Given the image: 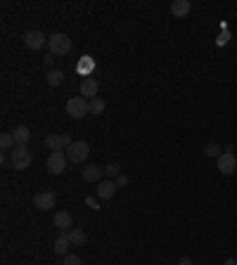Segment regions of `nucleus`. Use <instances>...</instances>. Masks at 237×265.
Instances as JSON below:
<instances>
[{"label":"nucleus","mask_w":237,"mask_h":265,"mask_svg":"<svg viewBox=\"0 0 237 265\" xmlns=\"http://www.w3.org/2000/svg\"><path fill=\"white\" fill-rule=\"evenodd\" d=\"M72 38L66 36V33H52V36L48 38V47H50V55L55 57H64L72 52Z\"/></svg>","instance_id":"nucleus-1"},{"label":"nucleus","mask_w":237,"mask_h":265,"mask_svg":"<svg viewBox=\"0 0 237 265\" xmlns=\"http://www.w3.org/2000/svg\"><path fill=\"white\" fill-rule=\"evenodd\" d=\"M31 161H34V156H31V149L26 145H17L10 152V164L14 166L17 171H26Z\"/></svg>","instance_id":"nucleus-2"},{"label":"nucleus","mask_w":237,"mask_h":265,"mask_svg":"<svg viewBox=\"0 0 237 265\" xmlns=\"http://www.w3.org/2000/svg\"><path fill=\"white\" fill-rule=\"evenodd\" d=\"M66 114L72 116V119H83L86 114H90V100H86V97H72V100L66 102Z\"/></svg>","instance_id":"nucleus-3"},{"label":"nucleus","mask_w":237,"mask_h":265,"mask_svg":"<svg viewBox=\"0 0 237 265\" xmlns=\"http://www.w3.org/2000/svg\"><path fill=\"white\" fill-rule=\"evenodd\" d=\"M90 154V145L88 142H83V140H76L69 149H66V159L72 161V164H83L86 159Z\"/></svg>","instance_id":"nucleus-4"},{"label":"nucleus","mask_w":237,"mask_h":265,"mask_svg":"<svg viewBox=\"0 0 237 265\" xmlns=\"http://www.w3.org/2000/svg\"><path fill=\"white\" fill-rule=\"evenodd\" d=\"M46 145L52 149V152H62V149H69L74 145V140L69 133H50L46 137Z\"/></svg>","instance_id":"nucleus-5"},{"label":"nucleus","mask_w":237,"mask_h":265,"mask_svg":"<svg viewBox=\"0 0 237 265\" xmlns=\"http://www.w3.org/2000/svg\"><path fill=\"white\" fill-rule=\"evenodd\" d=\"M66 154L64 152H52V154L48 156V173H52V175H62L64 173V168H66Z\"/></svg>","instance_id":"nucleus-6"},{"label":"nucleus","mask_w":237,"mask_h":265,"mask_svg":"<svg viewBox=\"0 0 237 265\" xmlns=\"http://www.w3.org/2000/svg\"><path fill=\"white\" fill-rule=\"evenodd\" d=\"M216 166H218V171L223 175H232L237 171V156L232 154V152H223V154L218 156Z\"/></svg>","instance_id":"nucleus-7"},{"label":"nucleus","mask_w":237,"mask_h":265,"mask_svg":"<svg viewBox=\"0 0 237 265\" xmlns=\"http://www.w3.org/2000/svg\"><path fill=\"white\" fill-rule=\"evenodd\" d=\"M24 45L28 50H40L43 45H48V38L43 31H26L24 33Z\"/></svg>","instance_id":"nucleus-8"},{"label":"nucleus","mask_w":237,"mask_h":265,"mask_svg":"<svg viewBox=\"0 0 237 265\" xmlns=\"http://www.w3.org/2000/svg\"><path fill=\"white\" fill-rule=\"evenodd\" d=\"M55 192H38L36 197H34V206H36L38 211H50L52 206H55Z\"/></svg>","instance_id":"nucleus-9"},{"label":"nucleus","mask_w":237,"mask_h":265,"mask_svg":"<svg viewBox=\"0 0 237 265\" xmlns=\"http://www.w3.org/2000/svg\"><path fill=\"white\" fill-rule=\"evenodd\" d=\"M98 90H100V83L95 81V78H83L81 81V97H86V100H95L98 97Z\"/></svg>","instance_id":"nucleus-10"},{"label":"nucleus","mask_w":237,"mask_h":265,"mask_svg":"<svg viewBox=\"0 0 237 265\" xmlns=\"http://www.w3.org/2000/svg\"><path fill=\"white\" fill-rule=\"evenodd\" d=\"M98 199L102 201H110L114 194H116V183H112V180H102V183H98Z\"/></svg>","instance_id":"nucleus-11"},{"label":"nucleus","mask_w":237,"mask_h":265,"mask_svg":"<svg viewBox=\"0 0 237 265\" xmlns=\"http://www.w3.org/2000/svg\"><path fill=\"white\" fill-rule=\"evenodd\" d=\"M83 180L86 183H102V175H104V171H102L100 166H95V164H90V166H86L83 168Z\"/></svg>","instance_id":"nucleus-12"},{"label":"nucleus","mask_w":237,"mask_h":265,"mask_svg":"<svg viewBox=\"0 0 237 265\" xmlns=\"http://www.w3.org/2000/svg\"><path fill=\"white\" fill-rule=\"evenodd\" d=\"M190 12H192V2H190V0H176L174 5H171V14L178 17V19H185Z\"/></svg>","instance_id":"nucleus-13"},{"label":"nucleus","mask_w":237,"mask_h":265,"mask_svg":"<svg viewBox=\"0 0 237 265\" xmlns=\"http://www.w3.org/2000/svg\"><path fill=\"white\" fill-rule=\"evenodd\" d=\"M74 244L72 242H69V237H66V232H62V235H60V237L55 239V244H52V251H55V254H60V256H66V254H69V249H72Z\"/></svg>","instance_id":"nucleus-14"},{"label":"nucleus","mask_w":237,"mask_h":265,"mask_svg":"<svg viewBox=\"0 0 237 265\" xmlns=\"http://www.w3.org/2000/svg\"><path fill=\"white\" fill-rule=\"evenodd\" d=\"M72 213H66V211H57L55 213V228H60L62 232H69L72 230Z\"/></svg>","instance_id":"nucleus-15"},{"label":"nucleus","mask_w":237,"mask_h":265,"mask_svg":"<svg viewBox=\"0 0 237 265\" xmlns=\"http://www.w3.org/2000/svg\"><path fill=\"white\" fill-rule=\"evenodd\" d=\"M12 135H14V142L17 145H28V140H31V130L26 126H17V128L12 130Z\"/></svg>","instance_id":"nucleus-16"},{"label":"nucleus","mask_w":237,"mask_h":265,"mask_svg":"<svg viewBox=\"0 0 237 265\" xmlns=\"http://www.w3.org/2000/svg\"><path fill=\"white\" fill-rule=\"evenodd\" d=\"M66 237H69V242H72L74 247H83L86 244V232L81 228H72L66 232Z\"/></svg>","instance_id":"nucleus-17"},{"label":"nucleus","mask_w":237,"mask_h":265,"mask_svg":"<svg viewBox=\"0 0 237 265\" xmlns=\"http://www.w3.org/2000/svg\"><path fill=\"white\" fill-rule=\"evenodd\" d=\"M62 83H64V71L62 69H50V71H48V85L57 88V85H62Z\"/></svg>","instance_id":"nucleus-18"},{"label":"nucleus","mask_w":237,"mask_h":265,"mask_svg":"<svg viewBox=\"0 0 237 265\" xmlns=\"http://www.w3.org/2000/svg\"><path fill=\"white\" fill-rule=\"evenodd\" d=\"M0 147H2V149H14V147H17L14 135H12V133H2V135H0Z\"/></svg>","instance_id":"nucleus-19"},{"label":"nucleus","mask_w":237,"mask_h":265,"mask_svg":"<svg viewBox=\"0 0 237 265\" xmlns=\"http://www.w3.org/2000/svg\"><path fill=\"white\" fill-rule=\"evenodd\" d=\"M104 100H100V97H95V100H90V114L92 116H100L102 111H104Z\"/></svg>","instance_id":"nucleus-20"},{"label":"nucleus","mask_w":237,"mask_h":265,"mask_svg":"<svg viewBox=\"0 0 237 265\" xmlns=\"http://www.w3.org/2000/svg\"><path fill=\"white\" fill-rule=\"evenodd\" d=\"M104 175H107V178H114V180H116L118 175H121V166H118V164H110L107 168H104Z\"/></svg>","instance_id":"nucleus-21"},{"label":"nucleus","mask_w":237,"mask_h":265,"mask_svg":"<svg viewBox=\"0 0 237 265\" xmlns=\"http://www.w3.org/2000/svg\"><path fill=\"white\" fill-rule=\"evenodd\" d=\"M204 154H206V156H216V159H218V156H220V147L216 145V142H211V145L204 147Z\"/></svg>","instance_id":"nucleus-22"},{"label":"nucleus","mask_w":237,"mask_h":265,"mask_svg":"<svg viewBox=\"0 0 237 265\" xmlns=\"http://www.w3.org/2000/svg\"><path fill=\"white\" fill-rule=\"evenodd\" d=\"M62 265H83V261L78 256H74V254H66L62 261Z\"/></svg>","instance_id":"nucleus-23"},{"label":"nucleus","mask_w":237,"mask_h":265,"mask_svg":"<svg viewBox=\"0 0 237 265\" xmlns=\"http://www.w3.org/2000/svg\"><path fill=\"white\" fill-rule=\"evenodd\" d=\"M114 183H116V187H126V185H128V175H118Z\"/></svg>","instance_id":"nucleus-24"},{"label":"nucleus","mask_w":237,"mask_h":265,"mask_svg":"<svg viewBox=\"0 0 237 265\" xmlns=\"http://www.w3.org/2000/svg\"><path fill=\"white\" fill-rule=\"evenodd\" d=\"M178 265H192V261H190V258H188V256H182L180 261H178Z\"/></svg>","instance_id":"nucleus-25"},{"label":"nucleus","mask_w":237,"mask_h":265,"mask_svg":"<svg viewBox=\"0 0 237 265\" xmlns=\"http://www.w3.org/2000/svg\"><path fill=\"white\" fill-rule=\"evenodd\" d=\"M86 204H88V206H90V209H98V201H95V199H90V197H88V199H86Z\"/></svg>","instance_id":"nucleus-26"},{"label":"nucleus","mask_w":237,"mask_h":265,"mask_svg":"<svg viewBox=\"0 0 237 265\" xmlns=\"http://www.w3.org/2000/svg\"><path fill=\"white\" fill-rule=\"evenodd\" d=\"M223 265H237V258H228V261H226Z\"/></svg>","instance_id":"nucleus-27"}]
</instances>
